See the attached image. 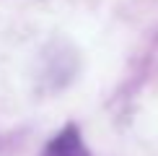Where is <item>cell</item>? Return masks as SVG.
Returning <instances> with one entry per match:
<instances>
[{
	"mask_svg": "<svg viewBox=\"0 0 158 156\" xmlns=\"http://www.w3.org/2000/svg\"><path fill=\"white\" fill-rule=\"evenodd\" d=\"M44 156H91V154L85 151V146H83L81 135H78V130L75 128H65L62 133L47 146Z\"/></svg>",
	"mask_w": 158,
	"mask_h": 156,
	"instance_id": "6da1fadb",
	"label": "cell"
}]
</instances>
